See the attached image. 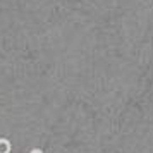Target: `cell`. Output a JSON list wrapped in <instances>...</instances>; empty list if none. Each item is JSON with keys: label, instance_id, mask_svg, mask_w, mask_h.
Instances as JSON below:
<instances>
[{"label": "cell", "instance_id": "6da1fadb", "mask_svg": "<svg viewBox=\"0 0 153 153\" xmlns=\"http://www.w3.org/2000/svg\"><path fill=\"white\" fill-rule=\"evenodd\" d=\"M12 150V143L7 138H0V153H10Z\"/></svg>", "mask_w": 153, "mask_h": 153}, {"label": "cell", "instance_id": "7a4b0ae2", "mask_svg": "<svg viewBox=\"0 0 153 153\" xmlns=\"http://www.w3.org/2000/svg\"><path fill=\"white\" fill-rule=\"evenodd\" d=\"M29 153H43V150H40V148H33Z\"/></svg>", "mask_w": 153, "mask_h": 153}]
</instances>
